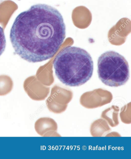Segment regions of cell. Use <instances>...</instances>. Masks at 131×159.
<instances>
[{"instance_id": "8fae6325", "label": "cell", "mask_w": 131, "mask_h": 159, "mask_svg": "<svg viewBox=\"0 0 131 159\" xmlns=\"http://www.w3.org/2000/svg\"><path fill=\"white\" fill-rule=\"evenodd\" d=\"M46 103L48 108L51 112L56 114L64 111L68 107V105H61L56 103L49 97L46 101Z\"/></svg>"}, {"instance_id": "52a82bcc", "label": "cell", "mask_w": 131, "mask_h": 159, "mask_svg": "<svg viewBox=\"0 0 131 159\" xmlns=\"http://www.w3.org/2000/svg\"><path fill=\"white\" fill-rule=\"evenodd\" d=\"M49 97L57 103L68 105L72 98L73 93L68 88L55 86L51 89Z\"/></svg>"}, {"instance_id": "30bf717a", "label": "cell", "mask_w": 131, "mask_h": 159, "mask_svg": "<svg viewBox=\"0 0 131 159\" xmlns=\"http://www.w3.org/2000/svg\"><path fill=\"white\" fill-rule=\"evenodd\" d=\"M13 83L9 77L0 76V96H4L10 93L13 89Z\"/></svg>"}, {"instance_id": "7a4b0ae2", "label": "cell", "mask_w": 131, "mask_h": 159, "mask_svg": "<svg viewBox=\"0 0 131 159\" xmlns=\"http://www.w3.org/2000/svg\"><path fill=\"white\" fill-rule=\"evenodd\" d=\"M56 75L66 86L78 87L85 84L92 76L94 62L90 54L84 49L68 46L54 59Z\"/></svg>"}, {"instance_id": "ba28073f", "label": "cell", "mask_w": 131, "mask_h": 159, "mask_svg": "<svg viewBox=\"0 0 131 159\" xmlns=\"http://www.w3.org/2000/svg\"><path fill=\"white\" fill-rule=\"evenodd\" d=\"M119 107L112 106L102 112L101 118L112 127H115L119 124Z\"/></svg>"}, {"instance_id": "5b68a950", "label": "cell", "mask_w": 131, "mask_h": 159, "mask_svg": "<svg viewBox=\"0 0 131 159\" xmlns=\"http://www.w3.org/2000/svg\"><path fill=\"white\" fill-rule=\"evenodd\" d=\"M24 88L30 98L35 101L45 100L50 92V88L44 86L34 78L25 80Z\"/></svg>"}, {"instance_id": "7c38bea8", "label": "cell", "mask_w": 131, "mask_h": 159, "mask_svg": "<svg viewBox=\"0 0 131 159\" xmlns=\"http://www.w3.org/2000/svg\"><path fill=\"white\" fill-rule=\"evenodd\" d=\"M130 102L124 106L121 109L120 116L121 121L124 123H131Z\"/></svg>"}, {"instance_id": "9c48e42d", "label": "cell", "mask_w": 131, "mask_h": 159, "mask_svg": "<svg viewBox=\"0 0 131 159\" xmlns=\"http://www.w3.org/2000/svg\"><path fill=\"white\" fill-rule=\"evenodd\" d=\"M91 134L93 136H103L111 131V128L105 120L98 119L92 123L90 127Z\"/></svg>"}, {"instance_id": "277c9868", "label": "cell", "mask_w": 131, "mask_h": 159, "mask_svg": "<svg viewBox=\"0 0 131 159\" xmlns=\"http://www.w3.org/2000/svg\"><path fill=\"white\" fill-rule=\"evenodd\" d=\"M112 99L111 92L99 88L84 93L81 96L80 102L85 108L94 109L110 103Z\"/></svg>"}, {"instance_id": "4fadbf2b", "label": "cell", "mask_w": 131, "mask_h": 159, "mask_svg": "<svg viewBox=\"0 0 131 159\" xmlns=\"http://www.w3.org/2000/svg\"><path fill=\"white\" fill-rule=\"evenodd\" d=\"M6 47V39L4 30L0 26V56L4 52Z\"/></svg>"}, {"instance_id": "8992f818", "label": "cell", "mask_w": 131, "mask_h": 159, "mask_svg": "<svg viewBox=\"0 0 131 159\" xmlns=\"http://www.w3.org/2000/svg\"><path fill=\"white\" fill-rule=\"evenodd\" d=\"M35 129L41 136H57V125L55 121L50 118H41L35 124Z\"/></svg>"}, {"instance_id": "6da1fadb", "label": "cell", "mask_w": 131, "mask_h": 159, "mask_svg": "<svg viewBox=\"0 0 131 159\" xmlns=\"http://www.w3.org/2000/svg\"><path fill=\"white\" fill-rule=\"evenodd\" d=\"M65 37L66 26L62 14L45 4L34 5L19 14L10 34L16 54L31 63L54 57Z\"/></svg>"}, {"instance_id": "3957f363", "label": "cell", "mask_w": 131, "mask_h": 159, "mask_svg": "<svg viewBox=\"0 0 131 159\" xmlns=\"http://www.w3.org/2000/svg\"><path fill=\"white\" fill-rule=\"evenodd\" d=\"M97 66L98 78L107 86H123L130 78L128 62L116 51H108L102 54L98 58Z\"/></svg>"}]
</instances>
